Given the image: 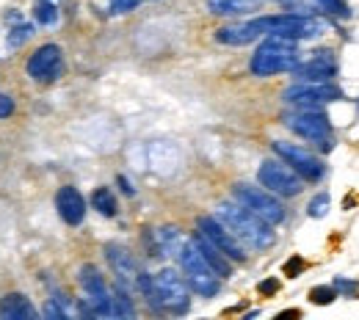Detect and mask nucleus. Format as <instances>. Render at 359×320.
I'll return each mask as SVG.
<instances>
[{"instance_id": "9b49d317", "label": "nucleus", "mask_w": 359, "mask_h": 320, "mask_svg": "<svg viewBox=\"0 0 359 320\" xmlns=\"http://www.w3.org/2000/svg\"><path fill=\"white\" fill-rule=\"evenodd\" d=\"M271 149L276 152V158H282L285 163H290L304 180H310V183H318L320 177H323V163H320V158H315L310 149H304L302 144H290V141H273L271 144Z\"/></svg>"}, {"instance_id": "5701e85b", "label": "nucleus", "mask_w": 359, "mask_h": 320, "mask_svg": "<svg viewBox=\"0 0 359 320\" xmlns=\"http://www.w3.org/2000/svg\"><path fill=\"white\" fill-rule=\"evenodd\" d=\"M31 36H34V25H31V22H17V25L8 31V47L25 45Z\"/></svg>"}, {"instance_id": "f257e3e1", "label": "nucleus", "mask_w": 359, "mask_h": 320, "mask_svg": "<svg viewBox=\"0 0 359 320\" xmlns=\"http://www.w3.org/2000/svg\"><path fill=\"white\" fill-rule=\"evenodd\" d=\"M216 216L235 232V237H238L246 249L266 251V249H271V246L276 243V232L271 229L269 221L260 218L257 213H252L249 207H243L241 202H222V204L216 207Z\"/></svg>"}, {"instance_id": "473e14b6", "label": "nucleus", "mask_w": 359, "mask_h": 320, "mask_svg": "<svg viewBox=\"0 0 359 320\" xmlns=\"http://www.w3.org/2000/svg\"><path fill=\"white\" fill-rule=\"evenodd\" d=\"M119 185H122V190H125L128 196H133V193H135V188L130 183H128V177H119Z\"/></svg>"}, {"instance_id": "2f4dec72", "label": "nucleus", "mask_w": 359, "mask_h": 320, "mask_svg": "<svg viewBox=\"0 0 359 320\" xmlns=\"http://www.w3.org/2000/svg\"><path fill=\"white\" fill-rule=\"evenodd\" d=\"M276 290H279V281H276V279H266V281L260 284V293H263V295H271V293H276Z\"/></svg>"}, {"instance_id": "7ed1b4c3", "label": "nucleus", "mask_w": 359, "mask_h": 320, "mask_svg": "<svg viewBox=\"0 0 359 320\" xmlns=\"http://www.w3.org/2000/svg\"><path fill=\"white\" fill-rule=\"evenodd\" d=\"M177 257H180V268H182V274H185L188 287H191L196 295H202V298H213V295L219 293V287H222V281H219L222 276L208 265V260H205L202 251L194 246V240H185V243H182Z\"/></svg>"}, {"instance_id": "c756f323", "label": "nucleus", "mask_w": 359, "mask_h": 320, "mask_svg": "<svg viewBox=\"0 0 359 320\" xmlns=\"http://www.w3.org/2000/svg\"><path fill=\"white\" fill-rule=\"evenodd\" d=\"M11 113H14V99L8 94H0V119H6Z\"/></svg>"}, {"instance_id": "412c9836", "label": "nucleus", "mask_w": 359, "mask_h": 320, "mask_svg": "<svg viewBox=\"0 0 359 320\" xmlns=\"http://www.w3.org/2000/svg\"><path fill=\"white\" fill-rule=\"evenodd\" d=\"M91 204H94V210H97L100 216H105V218L116 216V196H114L111 188H97L94 196H91Z\"/></svg>"}, {"instance_id": "6ab92c4d", "label": "nucleus", "mask_w": 359, "mask_h": 320, "mask_svg": "<svg viewBox=\"0 0 359 320\" xmlns=\"http://www.w3.org/2000/svg\"><path fill=\"white\" fill-rule=\"evenodd\" d=\"M36 309L22 293H6L0 298V320H34Z\"/></svg>"}, {"instance_id": "1a4fd4ad", "label": "nucleus", "mask_w": 359, "mask_h": 320, "mask_svg": "<svg viewBox=\"0 0 359 320\" xmlns=\"http://www.w3.org/2000/svg\"><path fill=\"white\" fill-rule=\"evenodd\" d=\"M78 281H81V287H83V293L89 298L94 315H105V318H114L116 315L114 312V293L108 290V284H105V279H102L97 265H91V263L81 265Z\"/></svg>"}, {"instance_id": "f03ea898", "label": "nucleus", "mask_w": 359, "mask_h": 320, "mask_svg": "<svg viewBox=\"0 0 359 320\" xmlns=\"http://www.w3.org/2000/svg\"><path fill=\"white\" fill-rule=\"evenodd\" d=\"M302 64L296 39L282 36V34H269V39L255 50L249 69L257 78H271V75H282V72H293Z\"/></svg>"}, {"instance_id": "c85d7f7f", "label": "nucleus", "mask_w": 359, "mask_h": 320, "mask_svg": "<svg viewBox=\"0 0 359 320\" xmlns=\"http://www.w3.org/2000/svg\"><path fill=\"white\" fill-rule=\"evenodd\" d=\"M64 315H67V312L58 307V298H50L45 307V318H64Z\"/></svg>"}, {"instance_id": "72a5a7b5", "label": "nucleus", "mask_w": 359, "mask_h": 320, "mask_svg": "<svg viewBox=\"0 0 359 320\" xmlns=\"http://www.w3.org/2000/svg\"><path fill=\"white\" fill-rule=\"evenodd\" d=\"M282 3H287V0H282Z\"/></svg>"}, {"instance_id": "bb28decb", "label": "nucleus", "mask_w": 359, "mask_h": 320, "mask_svg": "<svg viewBox=\"0 0 359 320\" xmlns=\"http://www.w3.org/2000/svg\"><path fill=\"white\" fill-rule=\"evenodd\" d=\"M334 290H337L340 295H346V298H357V295H359V281H354V279H346V276H337V279H334Z\"/></svg>"}, {"instance_id": "20e7f679", "label": "nucleus", "mask_w": 359, "mask_h": 320, "mask_svg": "<svg viewBox=\"0 0 359 320\" xmlns=\"http://www.w3.org/2000/svg\"><path fill=\"white\" fill-rule=\"evenodd\" d=\"M266 34H282L290 39H318L332 31V22L313 14H276V17H260Z\"/></svg>"}, {"instance_id": "4be33fe9", "label": "nucleus", "mask_w": 359, "mask_h": 320, "mask_svg": "<svg viewBox=\"0 0 359 320\" xmlns=\"http://www.w3.org/2000/svg\"><path fill=\"white\" fill-rule=\"evenodd\" d=\"M34 17H36V22H42V25H55V22H58V8L53 6V0H36Z\"/></svg>"}, {"instance_id": "aec40b11", "label": "nucleus", "mask_w": 359, "mask_h": 320, "mask_svg": "<svg viewBox=\"0 0 359 320\" xmlns=\"http://www.w3.org/2000/svg\"><path fill=\"white\" fill-rule=\"evenodd\" d=\"M260 8V0H208V11L216 17H246Z\"/></svg>"}, {"instance_id": "39448f33", "label": "nucleus", "mask_w": 359, "mask_h": 320, "mask_svg": "<svg viewBox=\"0 0 359 320\" xmlns=\"http://www.w3.org/2000/svg\"><path fill=\"white\" fill-rule=\"evenodd\" d=\"M152 279H155V309L182 315L191 304V293H188L191 287L185 276H180L175 268H161Z\"/></svg>"}, {"instance_id": "2eb2a0df", "label": "nucleus", "mask_w": 359, "mask_h": 320, "mask_svg": "<svg viewBox=\"0 0 359 320\" xmlns=\"http://www.w3.org/2000/svg\"><path fill=\"white\" fill-rule=\"evenodd\" d=\"M105 260H108V265L114 268V274L119 279V284H125V287H130V284H138V263H135V257L125 249V246H119V243H108L105 246Z\"/></svg>"}, {"instance_id": "b1692460", "label": "nucleus", "mask_w": 359, "mask_h": 320, "mask_svg": "<svg viewBox=\"0 0 359 320\" xmlns=\"http://www.w3.org/2000/svg\"><path fill=\"white\" fill-rule=\"evenodd\" d=\"M334 298H337V290H334V284L332 287H323V284H318L310 290V301L318 304V307H329V304H334Z\"/></svg>"}, {"instance_id": "dca6fc26", "label": "nucleus", "mask_w": 359, "mask_h": 320, "mask_svg": "<svg viewBox=\"0 0 359 320\" xmlns=\"http://www.w3.org/2000/svg\"><path fill=\"white\" fill-rule=\"evenodd\" d=\"M55 210H58V216H61L69 227H78V224H83V218H86V199H83V193H81L78 188L64 185V188H58V193H55Z\"/></svg>"}, {"instance_id": "f3484780", "label": "nucleus", "mask_w": 359, "mask_h": 320, "mask_svg": "<svg viewBox=\"0 0 359 320\" xmlns=\"http://www.w3.org/2000/svg\"><path fill=\"white\" fill-rule=\"evenodd\" d=\"M260 36H266V28H263L260 17H257V20H249V22H232V25H224V28L216 31V42L229 45V47L252 45V42H257Z\"/></svg>"}, {"instance_id": "9d476101", "label": "nucleus", "mask_w": 359, "mask_h": 320, "mask_svg": "<svg viewBox=\"0 0 359 320\" xmlns=\"http://www.w3.org/2000/svg\"><path fill=\"white\" fill-rule=\"evenodd\" d=\"M285 127L293 130L296 136L307 138V141H320V138H332V122L326 113H320L318 108H299L282 116Z\"/></svg>"}, {"instance_id": "6e6552de", "label": "nucleus", "mask_w": 359, "mask_h": 320, "mask_svg": "<svg viewBox=\"0 0 359 320\" xmlns=\"http://www.w3.org/2000/svg\"><path fill=\"white\" fill-rule=\"evenodd\" d=\"M340 97H343V92L332 81H326V83H320V81H299L296 86H290L285 92V102L296 105V108H320L326 102H337Z\"/></svg>"}, {"instance_id": "7c9ffc66", "label": "nucleus", "mask_w": 359, "mask_h": 320, "mask_svg": "<svg viewBox=\"0 0 359 320\" xmlns=\"http://www.w3.org/2000/svg\"><path fill=\"white\" fill-rule=\"evenodd\" d=\"M135 3H138V0H114V3H111V11H116V14L130 11V8H135Z\"/></svg>"}, {"instance_id": "f8f14e48", "label": "nucleus", "mask_w": 359, "mask_h": 320, "mask_svg": "<svg viewBox=\"0 0 359 320\" xmlns=\"http://www.w3.org/2000/svg\"><path fill=\"white\" fill-rule=\"evenodd\" d=\"M196 229L205 237H210L232 263H246V246L235 237V232L226 227L219 216H199L196 218Z\"/></svg>"}, {"instance_id": "393cba45", "label": "nucleus", "mask_w": 359, "mask_h": 320, "mask_svg": "<svg viewBox=\"0 0 359 320\" xmlns=\"http://www.w3.org/2000/svg\"><path fill=\"white\" fill-rule=\"evenodd\" d=\"M318 8H323L326 14H334V17H351L346 0H313Z\"/></svg>"}, {"instance_id": "4468645a", "label": "nucleus", "mask_w": 359, "mask_h": 320, "mask_svg": "<svg viewBox=\"0 0 359 320\" xmlns=\"http://www.w3.org/2000/svg\"><path fill=\"white\" fill-rule=\"evenodd\" d=\"M337 69H340L337 67V55L332 50H318L293 69V78L296 81H320V83H326V81H332L337 75Z\"/></svg>"}, {"instance_id": "cd10ccee", "label": "nucleus", "mask_w": 359, "mask_h": 320, "mask_svg": "<svg viewBox=\"0 0 359 320\" xmlns=\"http://www.w3.org/2000/svg\"><path fill=\"white\" fill-rule=\"evenodd\" d=\"M299 271H304V260L302 257H290L285 263V276H296Z\"/></svg>"}, {"instance_id": "0eeeda50", "label": "nucleus", "mask_w": 359, "mask_h": 320, "mask_svg": "<svg viewBox=\"0 0 359 320\" xmlns=\"http://www.w3.org/2000/svg\"><path fill=\"white\" fill-rule=\"evenodd\" d=\"M257 180H260L263 188H269L271 193L290 199V196H299V193H302V180H304V177H302L290 163H285V160L279 158V160H263V163H260Z\"/></svg>"}, {"instance_id": "423d86ee", "label": "nucleus", "mask_w": 359, "mask_h": 320, "mask_svg": "<svg viewBox=\"0 0 359 320\" xmlns=\"http://www.w3.org/2000/svg\"><path fill=\"white\" fill-rule=\"evenodd\" d=\"M232 196H235V202H241L243 207H249L252 213H257L260 218H266L271 227H276V224H282L287 218L282 202L276 199V193H271L269 188H255V185L235 183L232 185Z\"/></svg>"}, {"instance_id": "a878e982", "label": "nucleus", "mask_w": 359, "mask_h": 320, "mask_svg": "<svg viewBox=\"0 0 359 320\" xmlns=\"http://www.w3.org/2000/svg\"><path fill=\"white\" fill-rule=\"evenodd\" d=\"M307 213H310V218H323L329 213V193H318L307 204Z\"/></svg>"}, {"instance_id": "a211bd4d", "label": "nucleus", "mask_w": 359, "mask_h": 320, "mask_svg": "<svg viewBox=\"0 0 359 320\" xmlns=\"http://www.w3.org/2000/svg\"><path fill=\"white\" fill-rule=\"evenodd\" d=\"M194 246L202 251V257L208 260V265L216 271V274L222 276V279H226V276L232 274V265H229V257H226L224 251L210 240V237H205L199 229H196V235H194Z\"/></svg>"}, {"instance_id": "ddd939ff", "label": "nucleus", "mask_w": 359, "mask_h": 320, "mask_svg": "<svg viewBox=\"0 0 359 320\" xmlns=\"http://www.w3.org/2000/svg\"><path fill=\"white\" fill-rule=\"evenodd\" d=\"M28 75L36 81V83H53L61 78L64 72V53L58 45H42L34 50V55L28 58L25 64Z\"/></svg>"}]
</instances>
